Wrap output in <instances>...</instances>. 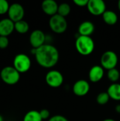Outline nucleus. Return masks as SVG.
<instances>
[{
	"label": "nucleus",
	"mask_w": 120,
	"mask_h": 121,
	"mask_svg": "<svg viewBox=\"0 0 120 121\" xmlns=\"http://www.w3.org/2000/svg\"><path fill=\"white\" fill-rule=\"evenodd\" d=\"M49 26L50 29L54 33L61 34L66 31L68 23L65 17H63L57 13L50 17L49 20Z\"/></svg>",
	"instance_id": "obj_4"
},
{
	"label": "nucleus",
	"mask_w": 120,
	"mask_h": 121,
	"mask_svg": "<svg viewBox=\"0 0 120 121\" xmlns=\"http://www.w3.org/2000/svg\"><path fill=\"white\" fill-rule=\"evenodd\" d=\"M74 3L80 7H83V6H87L88 0H74Z\"/></svg>",
	"instance_id": "obj_27"
},
{
	"label": "nucleus",
	"mask_w": 120,
	"mask_h": 121,
	"mask_svg": "<svg viewBox=\"0 0 120 121\" xmlns=\"http://www.w3.org/2000/svg\"><path fill=\"white\" fill-rule=\"evenodd\" d=\"M41 7L45 13L52 16L57 13L59 4L54 0H44L42 3Z\"/></svg>",
	"instance_id": "obj_13"
},
{
	"label": "nucleus",
	"mask_w": 120,
	"mask_h": 121,
	"mask_svg": "<svg viewBox=\"0 0 120 121\" xmlns=\"http://www.w3.org/2000/svg\"><path fill=\"white\" fill-rule=\"evenodd\" d=\"M75 46L77 52L82 55H91L95 49V43L91 36L79 35L77 37Z\"/></svg>",
	"instance_id": "obj_2"
},
{
	"label": "nucleus",
	"mask_w": 120,
	"mask_h": 121,
	"mask_svg": "<svg viewBox=\"0 0 120 121\" xmlns=\"http://www.w3.org/2000/svg\"><path fill=\"white\" fill-rule=\"evenodd\" d=\"M117 6H118V9H119V10H120V0L118 1V4H117Z\"/></svg>",
	"instance_id": "obj_30"
},
{
	"label": "nucleus",
	"mask_w": 120,
	"mask_h": 121,
	"mask_svg": "<svg viewBox=\"0 0 120 121\" xmlns=\"http://www.w3.org/2000/svg\"><path fill=\"white\" fill-rule=\"evenodd\" d=\"M46 36L44 32L41 30H34L29 36V42L33 48L37 49L45 45Z\"/></svg>",
	"instance_id": "obj_9"
},
{
	"label": "nucleus",
	"mask_w": 120,
	"mask_h": 121,
	"mask_svg": "<svg viewBox=\"0 0 120 121\" xmlns=\"http://www.w3.org/2000/svg\"><path fill=\"white\" fill-rule=\"evenodd\" d=\"M40 116L43 120H47V119H50V111L47 110V109H42L40 111Z\"/></svg>",
	"instance_id": "obj_25"
},
{
	"label": "nucleus",
	"mask_w": 120,
	"mask_h": 121,
	"mask_svg": "<svg viewBox=\"0 0 120 121\" xmlns=\"http://www.w3.org/2000/svg\"><path fill=\"white\" fill-rule=\"evenodd\" d=\"M14 22L8 18L0 20V36L8 37L15 30Z\"/></svg>",
	"instance_id": "obj_12"
},
{
	"label": "nucleus",
	"mask_w": 120,
	"mask_h": 121,
	"mask_svg": "<svg viewBox=\"0 0 120 121\" xmlns=\"http://www.w3.org/2000/svg\"><path fill=\"white\" fill-rule=\"evenodd\" d=\"M13 67L19 73H25L28 72L31 67L30 58L24 53H19L13 58Z\"/></svg>",
	"instance_id": "obj_5"
},
{
	"label": "nucleus",
	"mask_w": 120,
	"mask_h": 121,
	"mask_svg": "<svg viewBox=\"0 0 120 121\" xmlns=\"http://www.w3.org/2000/svg\"><path fill=\"white\" fill-rule=\"evenodd\" d=\"M108 77L113 83H116L120 77V71L117 68H114L108 71Z\"/></svg>",
	"instance_id": "obj_21"
},
{
	"label": "nucleus",
	"mask_w": 120,
	"mask_h": 121,
	"mask_svg": "<svg viewBox=\"0 0 120 121\" xmlns=\"http://www.w3.org/2000/svg\"><path fill=\"white\" fill-rule=\"evenodd\" d=\"M87 9L94 16L103 15L106 11V4L103 0H88Z\"/></svg>",
	"instance_id": "obj_10"
},
{
	"label": "nucleus",
	"mask_w": 120,
	"mask_h": 121,
	"mask_svg": "<svg viewBox=\"0 0 120 121\" xmlns=\"http://www.w3.org/2000/svg\"><path fill=\"white\" fill-rule=\"evenodd\" d=\"M34 55L37 63L44 68L54 67L59 59V53L57 48L50 44H45L35 49Z\"/></svg>",
	"instance_id": "obj_1"
},
{
	"label": "nucleus",
	"mask_w": 120,
	"mask_h": 121,
	"mask_svg": "<svg viewBox=\"0 0 120 121\" xmlns=\"http://www.w3.org/2000/svg\"><path fill=\"white\" fill-rule=\"evenodd\" d=\"M45 82L49 86L52 88H58L63 84L64 77L59 71L52 69L46 74Z\"/></svg>",
	"instance_id": "obj_7"
},
{
	"label": "nucleus",
	"mask_w": 120,
	"mask_h": 121,
	"mask_svg": "<svg viewBox=\"0 0 120 121\" xmlns=\"http://www.w3.org/2000/svg\"><path fill=\"white\" fill-rule=\"evenodd\" d=\"M23 121H42V119L40 116V111L32 110L25 114Z\"/></svg>",
	"instance_id": "obj_19"
},
{
	"label": "nucleus",
	"mask_w": 120,
	"mask_h": 121,
	"mask_svg": "<svg viewBox=\"0 0 120 121\" xmlns=\"http://www.w3.org/2000/svg\"><path fill=\"white\" fill-rule=\"evenodd\" d=\"M0 77L5 84L8 85H14L19 82L21 73H19L13 66H6L1 69Z\"/></svg>",
	"instance_id": "obj_3"
},
{
	"label": "nucleus",
	"mask_w": 120,
	"mask_h": 121,
	"mask_svg": "<svg viewBox=\"0 0 120 121\" xmlns=\"http://www.w3.org/2000/svg\"><path fill=\"white\" fill-rule=\"evenodd\" d=\"M110 99L115 101H120V84L113 83L108 87L107 90Z\"/></svg>",
	"instance_id": "obj_17"
},
{
	"label": "nucleus",
	"mask_w": 120,
	"mask_h": 121,
	"mask_svg": "<svg viewBox=\"0 0 120 121\" xmlns=\"http://www.w3.org/2000/svg\"><path fill=\"white\" fill-rule=\"evenodd\" d=\"M115 111L117 113H120V104H117L115 106Z\"/></svg>",
	"instance_id": "obj_28"
},
{
	"label": "nucleus",
	"mask_w": 120,
	"mask_h": 121,
	"mask_svg": "<svg viewBox=\"0 0 120 121\" xmlns=\"http://www.w3.org/2000/svg\"><path fill=\"white\" fill-rule=\"evenodd\" d=\"M8 18L14 23L23 20L25 15V10L23 6L18 3H13L10 4L8 11L7 13Z\"/></svg>",
	"instance_id": "obj_8"
},
{
	"label": "nucleus",
	"mask_w": 120,
	"mask_h": 121,
	"mask_svg": "<svg viewBox=\"0 0 120 121\" xmlns=\"http://www.w3.org/2000/svg\"><path fill=\"white\" fill-rule=\"evenodd\" d=\"M110 96L107 92H101L96 97V101L100 105H105L110 100Z\"/></svg>",
	"instance_id": "obj_22"
},
{
	"label": "nucleus",
	"mask_w": 120,
	"mask_h": 121,
	"mask_svg": "<svg viewBox=\"0 0 120 121\" xmlns=\"http://www.w3.org/2000/svg\"><path fill=\"white\" fill-rule=\"evenodd\" d=\"M71 12V6L68 3H62L59 5L57 13L63 17L67 16Z\"/></svg>",
	"instance_id": "obj_20"
},
{
	"label": "nucleus",
	"mask_w": 120,
	"mask_h": 121,
	"mask_svg": "<svg viewBox=\"0 0 120 121\" xmlns=\"http://www.w3.org/2000/svg\"><path fill=\"white\" fill-rule=\"evenodd\" d=\"M15 30L20 34H25L29 30V24L23 19L14 23Z\"/></svg>",
	"instance_id": "obj_18"
},
{
	"label": "nucleus",
	"mask_w": 120,
	"mask_h": 121,
	"mask_svg": "<svg viewBox=\"0 0 120 121\" xmlns=\"http://www.w3.org/2000/svg\"><path fill=\"white\" fill-rule=\"evenodd\" d=\"M118 63L117 55L112 50L105 51L100 57V65L103 69L110 70L116 68Z\"/></svg>",
	"instance_id": "obj_6"
},
{
	"label": "nucleus",
	"mask_w": 120,
	"mask_h": 121,
	"mask_svg": "<svg viewBox=\"0 0 120 121\" xmlns=\"http://www.w3.org/2000/svg\"><path fill=\"white\" fill-rule=\"evenodd\" d=\"M48 121H69V120L65 118L63 116L61 115H55L51 118H50V119Z\"/></svg>",
	"instance_id": "obj_26"
},
{
	"label": "nucleus",
	"mask_w": 120,
	"mask_h": 121,
	"mask_svg": "<svg viewBox=\"0 0 120 121\" xmlns=\"http://www.w3.org/2000/svg\"><path fill=\"white\" fill-rule=\"evenodd\" d=\"M10 4L7 0H0V15H4L8 13Z\"/></svg>",
	"instance_id": "obj_23"
},
{
	"label": "nucleus",
	"mask_w": 120,
	"mask_h": 121,
	"mask_svg": "<svg viewBox=\"0 0 120 121\" xmlns=\"http://www.w3.org/2000/svg\"><path fill=\"white\" fill-rule=\"evenodd\" d=\"M0 121H4V118L1 115H0Z\"/></svg>",
	"instance_id": "obj_31"
},
{
	"label": "nucleus",
	"mask_w": 120,
	"mask_h": 121,
	"mask_svg": "<svg viewBox=\"0 0 120 121\" xmlns=\"http://www.w3.org/2000/svg\"><path fill=\"white\" fill-rule=\"evenodd\" d=\"M95 30V25L92 21H85L82 22L78 28V33L79 35L91 36Z\"/></svg>",
	"instance_id": "obj_15"
},
{
	"label": "nucleus",
	"mask_w": 120,
	"mask_h": 121,
	"mask_svg": "<svg viewBox=\"0 0 120 121\" xmlns=\"http://www.w3.org/2000/svg\"><path fill=\"white\" fill-rule=\"evenodd\" d=\"M90 91L89 83L84 79L76 81L73 86V92L77 96H86Z\"/></svg>",
	"instance_id": "obj_11"
},
{
	"label": "nucleus",
	"mask_w": 120,
	"mask_h": 121,
	"mask_svg": "<svg viewBox=\"0 0 120 121\" xmlns=\"http://www.w3.org/2000/svg\"><path fill=\"white\" fill-rule=\"evenodd\" d=\"M103 121H116L115 120L112 119V118H106L105 120H103Z\"/></svg>",
	"instance_id": "obj_29"
},
{
	"label": "nucleus",
	"mask_w": 120,
	"mask_h": 121,
	"mask_svg": "<svg viewBox=\"0 0 120 121\" xmlns=\"http://www.w3.org/2000/svg\"><path fill=\"white\" fill-rule=\"evenodd\" d=\"M9 44V40L8 37L0 36V49H6Z\"/></svg>",
	"instance_id": "obj_24"
},
{
	"label": "nucleus",
	"mask_w": 120,
	"mask_h": 121,
	"mask_svg": "<svg viewBox=\"0 0 120 121\" xmlns=\"http://www.w3.org/2000/svg\"><path fill=\"white\" fill-rule=\"evenodd\" d=\"M104 69L101 65L93 66L88 72L89 80L93 83L100 82L104 77Z\"/></svg>",
	"instance_id": "obj_14"
},
{
	"label": "nucleus",
	"mask_w": 120,
	"mask_h": 121,
	"mask_svg": "<svg viewBox=\"0 0 120 121\" xmlns=\"http://www.w3.org/2000/svg\"><path fill=\"white\" fill-rule=\"evenodd\" d=\"M102 16L104 22L110 26L116 24L118 21V16L117 13L112 10H106Z\"/></svg>",
	"instance_id": "obj_16"
}]
</instances>
